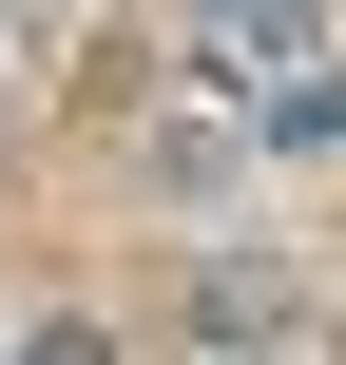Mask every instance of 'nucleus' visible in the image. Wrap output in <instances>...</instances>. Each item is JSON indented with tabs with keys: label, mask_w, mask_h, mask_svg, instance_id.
<instances>
[{
	"label": "nucleus",
	"mask_w": 346,
	"mask_h": 365,
	"mask_svg": "<svg viewBox=\"0 0 346 365\" xmlns=\"http://www.w3.org/2000/svg\"><path fill=\"white\" fill-rule=\"evenodd\" d=\"M193 365H308V289L289 269H212L193 289Z\"/></svg>",
	"instance_id": "f257e3e1"
},
{
	"label": "nucleus",
	"mask_w": 346,
	"mask_h": 365,
	"mask_svg": "<svg viewBox=\"0 0 346 365\" xmlns=\"http://www.w3.org/2000/svg\"><path fill=\"white\" fill-rule=\"evenodd\" d=\"M250 154H346V77H289V96L250 115Z\"/></svg>",
	"instance_id": "7ed1b4c3"
},
{
	"label": "nucleus",
	"mask_w": 346,
	"mask_h": 365,
	"mask_svg": "<svg viewBox=\"0 0 346 365\" xmlns=\"http://www.w3.org/2000/svg\"><path fill=\"white\" fill-rule=\"evenodd\" d=\"M19 365H116V327H96V308H39V327H19Z\"/></svg>",
	"instance_id": "39448f33"
},
{
	"label": "nucleus",
	"mask_w": 346,
	"mask_h": 365,
	"mask_svg": "<svg viewBox=\"0 0 346 365\" xmlns=\"http://www.w3.org/2000/svg\"><path fill=\"white\" fill-rule=\"evenodd\" d=\"M231 154H250V135H231V115H212V96H193V115H173V135H154V173H173V192H231Z\"/></svg>",
	"instance_id": "20e7f679"
},
{
	"label": "nucleus",
	"mask_w": 346,
	"mask_h": 365,
	"mask_svg": "<svg viewBox=\"0 0 346 365\" xmlns=\"http://www.w3.org/2000/svg\"><path fill=\"white\" fill-rule=\"evenodd\" d=\"M193 38H212V77H289L308 58V0H193Z\"/></svg>",
	"instance_id": "f03ea898"
}]
</instances>
